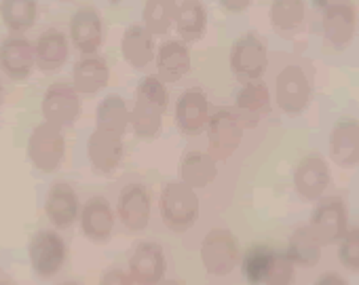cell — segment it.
Instances as JSON below:
<instances>
[{
    "instance_id": "cell-3",
    "label": "cell",
    "mask_w": 359,
    "mask_h": 285,
    "mask_svg": "<svg viewBox=\"0 0 359 285\" xmlns=\"http://www.w3.org/2000/svg\"><path fill=\"white\" fill-rule=\"evenodd\" d=\"M66 155V137L64 129L43 120L39 123L28 137V159L30 163L45 174L60 169Z\"/></svg>"
},
{
    "instance_id": "cell-15",
    "label": "cell",
    "mask_w": 359,
    "mask_h": 285,
    "mask_svg": "<svg viewBox=\"0 0 359 285\" xmlns=\"http://www.w3.org/2000/svg\"><path fill=\"white\" fill-rule=\"evenodd\" d=\"M70 41L83 55H95L104 43V22L93 7H83L72 15Z\"/></svg>"
},
{
    "instance_id": "cell-26",
    "label": "cell",
    "mask_w": 359,
    "mask_h": 285,
    "mask_svg": "<svg viewBox=\"0 0 359 285\" xmlns=\"http://www.w3.org/2000/svg\"><path fill=\"white\" fill-rule=\"evenodd\" d=\"M330 153L340 167H353L359 163V123L340 120L330 135Z\"/></svg>"
},
{
    "instance_id": "cell-2",
    "label": "cell",
    "mask_w": 359,
    "mask_h": 285,
    "mask_svg": "<svg viewBox=\"0 0 359 285\" xmlns=\"http://www.w3.org/2000/svg\"><path fill=\"white\" fill-rule=\"evenodd\" d=\"M158 209L163 224L173 232H187L199 218V197L184 182H169L161 190Z\"/></svg>"
},
{
    "instance_id": "cell-7",
    "label": "cell",
    "mask_w": 359,
    "mask_h": 285,
    "mask_svg": "<svg viewBox=\"0 0 359 285\" xmlns=\"http://www.w3.org/2000/svg\"><path fill=\"white\" fill-rule=\"evenodd\" d=\"M41 110L47 123L60 129L72 127L81 116V93L68 83H53L43 95Z\"/></svg>"
},
{
    "instance_id": "cell-34",
    "label": "cell",
    "mask_w": 359,
    "mask_h": 285,
    "mask_svg": "<svg viewBox=\"0 0 359 285\" xmlns=\"http://www.w3.org/2000/svg\"><path fill=\"white\" fill-rule=\"evenodd\" d=\"M273 249L266 245H254L241 260V270L243 277L252 283V285H262L269 262H271Z\"/></svg>"
},
{
    "instance_id": "cell-28",
    "label": "cell",
    "mask_w": 359,
    "mask_h": 285,
    "mask_svg": "<svg viewBox=\"0 0 359 285\" xmlns=\"http://www.w3.org/2000/svg\"><path fill=\"white\" fill-rule=\"evenodd\" d=\"M173 26L184 43L199 41L208 28V11L201 0H180Z\"/></svg>"
},
{
    "instance_id": "cell-36",
    "label": "cell",
    "mask_w": 359,
    "mask_h": 285,
    "mask_svg": "<svg viewBox=\"0 0 359 285\" xmlns=\"http://www.w3.org/2000/svg\"><path fill=\"white\" fill-rule=\"evenodd\" d=\"M340 239V262L351 270H359V228L344 230Z\"/></svg>"
},
{
    "instance_id": "cell-31",
    "label": "cell",
    "mask_w": 359,
    "mask_h": 285,
    "mask_svg": "<svg viewBox=\"0 0 359 285\" xmlns=\"http://www.w3.org/2000/svg\"><path fill=\"white\" fill-rule=\"evenodd\" d=\"M321 241L313 232L311 226H300L292 232L290 243H287V256L294 264H315L321 256Z\"/></svg>"
},
{
    "instance_id": "cell-25",
    "label": "cell",
    "mask_w": 359,
    "mask_h": 285,
    "mask_svg": "<svg viewBox=\"0 0 359 285\" xmlns=\"http://www.w3.org/2000/svg\"><path fill=\"white\" fill-rule=\"evenodd\" d=\"M110 81L108 62L100 55H83L72 68V87L79 93L93 95L102 91Z\"/></svg>"
},
{
    "instance_id": "cell-18",
    "label": "cell",
    "mask_w": 359,
    "mask_h": 285,
    "mask_svg": "<svg viewBox=\"0 0 359 285\" xmlns=\"http://www.w3.org/2000/svg\"><path fill=\"white\" fill-rule=\"evenodd\" d=\"M154 62H156V76L161 81H169L175 83L182 76H187L191 72V49L184 41H165L156 53H154Z\"/></svg>"
},
{
    "instance_id": "cell-16",
    "label": "cell",
    "mask_w": 359,
    "mask_h": 285,
    "mask_svg": "<svg viewBox=\"0 0 359 285\" xmlns=\"http://www.w3.org/2000/svg\"><path fill=\"white\" fill-rule=\"evenodd\" d=\"M45 214L55 228H70L81 214V201L76 190L66 182L53 184L45 197Z\"/></svg>"
},
{
    "instance_id": "cell-23",
    "label": "cell",
    "mask_w": 359,
    "mask_h": 285,
    "mask_svg": "<svg viewBox=\"0 0 359 285\" xmlns=\"http://www.w3.org/2000/svg\"><path fill=\"white\" fill-rule=\"evenodd\" d=\"M237 116L243 127H256L271 108V93L262 83H245L235 99Z\"/></svg>"
},
{
    "instance_id": "cell-22",
    "label": "cell",
    "mask_w": 359,
    "mask_h": 285,
    "mask_svg": "<svg viewBox=\"0 0 359 285\" xmlns=\"http://www.w3.org/2000/svg\"><path fill=\"white\" fill-rule=\"evenodd\" d=\"M70 53V43L64 32L60 30H47L36 39L34 45V66L47 74L62 70L66 66Z\"/></svg>"
},
{
    "instance_id": "cell-4",
    "label": "cell",
    "mask_w": 359,
    "mask_h": 285,
    "mask_svg": "<svg viewBox=\"0 0 359 285\" xmlns=\"http://www.w3.org/2000/svg\"><path fill=\"white\" fill-rule=\"evenodd\" d=\"M66 256H68V247L66 241L62 239V235L53 228H45L39 230L30 243H28V258L32 264V270L41 277V279H51L55 277L64 264H66Z\"/></svg>"
},
{
    "instance_id": "cell-40",
    "label": "cell",
    "mask_w": 359,
    "mask_h": 285,
    "mask_svg": "<svg viewBox=\"0 0 359 285\" xmlns=\"http://www.w3.org/2000/svg\"><path fill=\"white\" fill-rule=\"evenodd\" d=\"M3 99H5V87H3V78H0V106H3Z\"/></svg>"
},
{
    "instance_id": "cell-5",
    "label": "cell",
    "mask_w": 359,
    "mask_h": 285,
    "mask_svg": "<svg viewBox=\"0 0 359 285\" xmlns=\"http://www.w3.org/2000/svg\"><path fill=\"white\" fill-rule=\"evenodd\" d=\"M203 268L214 277H226L239 262V243L229 228H212L201 243Z\"/></svg>"
},
{
    "instance_id": "cell-19",
    "label": "cell",
    "mask_w": 359,
    "mask_h": 285,
    "mask_svg": "<svg viewBox=\"0 0 359 285\" xmlns=\"http://www.w3.org/2000/svg\"><path fill=\"white\" fill-rule=\"evenodd\" d=\"M330 184V169L325 161L317 155L302 159L294 169V186L300 197L306 201H315L323 195Z\"/></svg>"
},
{
    "instance_id": "cell-35",
    "label": "cell",
    "mask_w": 359,
    "mask_h": 285,
    "mask_svg": "<svg viewBox=\"0 0 359 285\" xmlns=\"http://www.w3.org/2000/svg\"><path fill=\"white\" fill-rule=\"evenodd\" d=\"M292 281H294V262L290 260L287 253L273 249L262 285H290Z\"/></svg>"
},
{
    "instance_id": "cell-41",
    "label": "cell",
    "mask_w": 359,
    "mask_h": 285,
    "mask_svg": "<svg viewBox=\"0 0 359 285\" xmlns=\"http://www.w3.org/2000/svg\"><path fill=\"white\" fill-rule=\"evenodd\" d=\"M313 3H315L317 7H323V9L327 7V0H313Z\"/></svg>"
},
{
    "instance_id": "cell-37",
    "label": "cell",
    "mask_w": 359,
    "mask_h": 285,
    "mask_svg": "<svg viewBox=\"0 0 359 285\" xmlns=\"http://www.w3.org/2000/svg\"><path fill=\"white\" fill-rule=\"evenodd\" d=\"M100 285H133L131 277L121 270V268H108L102 279H100Z\"/></svg>"
},
{
    "instance_id": "cell-33",
    "label": "cell",
    "mask_w": 359,
    "mask_h": 285,
    "mask_svg": "<svg viewBox=\"0 0 359 285\" xmlns=\"http://www.w3.org/2000/svg\"><path fill=\"white\" fill-rule=\"evenodd\" d=\"M304 22V0H273L271 24L277 32L290 34Z\"/></svg>"
},
{
    "instance_id": "cell-27",
    "label": "cell",
    "mask_w": 359,
    "mask_h": 285,
    "mask_svg": "<svg viewBox=\"0 0 359 285\" xmlns=\"http://www.w3.org/2000/svg\"><path fill=\"white\" fill-rule=\"evenodd\" d=\"M218 176V161L210 153H187L180 161V182H184L193 190L210 186Z\"/></svg>"
},
{
    "instance_id": "cell-13",
    "label": "cell",
    "mask_w": 359,
    "mask_h": 285,
    "mask_svg": "<svg viewBox=\"0 0 359 285\" xmlns=\"http://www.w3.org/2000/svg\"><path fill=\"white\" fill-rule=\"evenodd\" d=\"M0 70L13 81H24L34 70V45L20 36L11 34L0 43Z\"/></svg>"
},
{
    "instance_id": "cell-39",
    "label": "cell",
    "mask_w": 359,
    "mask_h": 285,
    "mask_svg": "<svg viewBox=\"0 0 359 285\" xmlns=\"http://www.w3.org/2000/svg\"><path fill=\"white\" fill-rule=\"evenodd\" d=\"M317 285H346V281L342 277H338V274H323L317 281Z\"/></svg>"
},
{
    "instance_id": "cell-9",
    "label": "cell",
    "mask_w": 359,
    "mask_h": 285,
    "mask_svg": "<svg viewBox=\"0 0 359 285\" xmlns=\"http://www.w3.org/2000/svg\"><path fill=\"white\" fill-rule=\"evenodd\" d=\"M269 64L266 47L256 34H245L231 49V70L243 83L258 81Z\"/></svg>"
},
{
    "instance_id": "cell-43",
    "label": "cell",
    "mask_w": 359,
    "mask_h": 285,
    "mask_svg": "<svg viewBox=\"0 0 359 285\" xmlns=\"http://www.w3.org/2000/svg\"><path fill=\"white\" fill-rule=\"evenodd\" d=\"M165 285H180V283H175V281H169V283H165Z\"/></svg>"
},
{
    "instance_id": "cell-42",
    "label": "cell",
    "mask_w": 359,
    "mask_h": 285,
    "mask_svg": "<svg viewBox=\"0 0 359 285\" xmlns=\"http://www.w3.org/2000/svg\"><path fill=\"white\" fill-rule=\"evenodd\" d=\"M60 285H81L79 281H62Z\"/></svg>"
},
{
    "instance_id": "cell-8",
    "label": "cell",
    "mask_w": 359,
    "mask_h": 285,
    "mask_svg": "<svg viewBox=\"0 0 359 285\" xmlns=\"http://www.w3.org/2000/svg\"><path fill=\"white\" fill-rule=\"evenodd\" d=\"M167 260L165 251L154 241H140L127 262V274L131 277L133 285H158L165 277Z\"/></svg>"
},
{
    "instance_id": "cell-38",
    "label": "cell",
    "mask_w": 359,
    "mask_h": 285,
    "mask_svg": "<svg viewBox=\"0 0 359 285\" xmlns=\"http://www.w3.org/2000/svg\"><path fill=\"white\" fill-rule=\"evenodd\" d=\"M218 3L231 13H241L252 5V0H218Z\"/></svg>"
},
{
    "instance_id": "cell-11",
    "label": "cell",
    "mask_w": 359,
    "mask_h": 285,
    "mask_svg": "<svg viewBox=\"0 0 359 285\" xmlns=\"http://www.w3.org/2000/svg\"><path fill=\"white\" fill-rule=\"evenodd\" d=\"M150 214H152V201L148 190L142 184L125 186L116 203V216L121 224L131 232H142L150 222Z\"/></svg>"
},
{
    "instance_id": "cell-17",
    "label": "cell",
    "mask_w": 359,
    "mask_h": 285,
    "mask_svg": "<svg viewBox=\"0 0 359 285\" xmlns=\"http://www.w3.org/2000/svg\"><path fill=\"white\" fill-rule=\"evenodd\" d=\"M83 235L93 243H106L114 230V211L104 197H93L79 214Z\"/></svg>"
},
{
    "instance_id": "cell-1",
    "label": "cell",
    "mask_w": 359,
    "mask_h": 285,
    "mask_svg": "<svg viewBox=\"0 0 359 285\" xmlns=\"http://www.w3.org/2000/svg\"><path fill=\"white\" fill-rule=\"evenodd\" d=\"M167 104L169 93L165 83L154 74L142 78L133 95V108L129 110V123L137 137L152 139L161 133Z\"/></svg>"
},
{
    "instance_id": "cell-29",
    "label": "cell",
    "mask_w": 359,
    "mask_h": 285,
    "mask_svg": "<svg viewBox=\"0 0 359 285\" xmlns=\"http://www.w3.org/2000/svg\"><path fill=\"white\" fill-rule=\"evenodd\" d=\"M129 127V106L127 102L112 93L104 97L95 108V129H104L110 133L125 135V129Z\"/></svg>"
},
{
    "instance_id": "cell-20",
    "label": "cell",
    "mask_w": 359,
    "mask_h": 285,
    "mask_svg": "<svg viewBox=\"0 0 359 285\" xmlns=\"http://www.w3.org/2000/svg\"><path fill=\"white\" fill-rule=\"evenodd\" d=\"M313 232L321 243H336L346 230V209L338 199H330L317 205L311 216Z\"/></svg>"
},
{
    "instance_id": "cell-14",
    "label": "cell",
    "mask_w": 359,
    "mask_h": 285,
    "mask_svg": "<svg viewBox=\"0 0 359 285\" xmlns=\"http://www.w3.org/2000/svg\"><path fill=\"white\" fill-rule=\"evenodd\" d=\"M210 120V102L201 89H189L175 102V125L184 135H197Z\"/></svg>"
},
{
    "instance_id": "cell-24",
    "label": "cell",
    "mask_w": 359,
    "mask_h": 285,
    "mask_svg": "<svg viewBox=\"0 0 359 285\" xmlns=\"http://www.w3.org/2000/svg\"><path fill=\"white\" fill-rule=\"evenodd\" d=\"M121 53L131 68L142 70L154 60V36L142 24H131L123 32Z\"/></svg>"
},
{
    "instance_id": "cell-30",
    "label": "cell",
    "mask_w": 359,
    "mask_h": 285,
    "mask_svg": "<svg viewBox=\"0 0 359 285\" xmlns=\"http://www.w3.org/2000/svg\"><path fill=\"white\" fill-rule=\"evenodd\" d=\"M39 15L36 0H0V18L11 32H26Z\"/></svg>"
},
{
    "instance_id": "cell-6",
    "label": "cell",
    "mask_w": 359,
    "mask_h": 285,
    "mask_svg": "<svg viewBox=\"0 0 359 285\" xmlns=\"http://www.w3.org/2000/svg\"><path fill=\"white\" fill-rule=\"evenodd\" d=\"M208 141H210V155L218 161V159H229L241 144L243 139V125L239 120V116L229 110H216L210 120H208Z\"/></svg>"
},
{
    "instance_id": "cell-12",
    "label": "cell",
    "mask_w": 359,
    "mask_h": 285,
    "mask_svg": "<svg viewBox=\"0 0 359 285\" xmlns=\"http://www.w3.org/2000/svg\"><path fill=\"white\" fill-rule=\"evenodd\" d=\"M277 104L287 114H300L311 99V85L298 66H287L277 76Z\"/></svg>"
},
{
    "instance_id": "cell-10",
    "label": "cell",
    "mask_w": 359,
    "mask_h": 285,
    "mask_svg": "<svg viewBox=\"0 0 359 285\" xmlns=\"http://www.w3.org/2000/svg\"><path fill=\"white\" fill-rule=\"evenodd\" d=\"M123 153H125L123 135L110 133V131H104V129H93V133L89 135L87 157H89L91 167L97 174H102V176L112 174L121 165Z\"/></svg>"
},
{
    "instance_id": "cell-21",
    "label": "cell",
    "mask_w": 359,
    "mask_h": 285,
    "mask_svg": "<svg viewBox=\"0 0 359 285\" xmlns=\"http://www.w3.org/2000/svg\"><path fill=\"white\" fill-rule=\"evenodd\" d=\"M355 7L351 3H334L323 11V36L334 47H344L355 34Z\"/></svg>"
},
{
    "instance_id": "cell-32",
    "label": "cell",
    "mask_w": 359,
    "mask_h": 285,
    "mask_svg": "<svg viewBox=\"0 0 359 285\" xmlns=\"http://www.w3.org/2000/svg\"><path fill=\"white\" fill-rule=\"evenodd\" d=\"M177 11V0H146L142 9V26L152 34H165L173 22Z\"/></svg>"
}]
</instances>
